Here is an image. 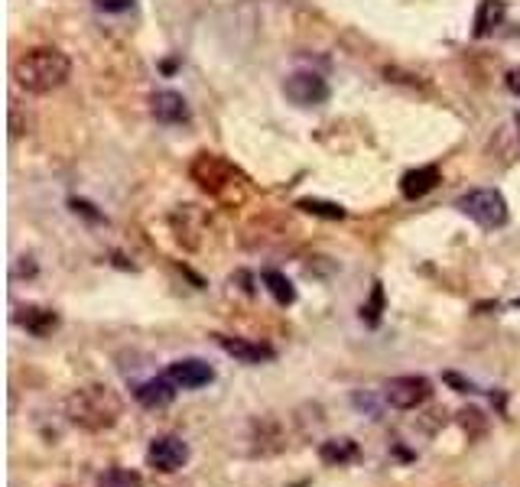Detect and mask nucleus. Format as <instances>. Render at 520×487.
Listing matches in <instances>:
<instances>
[{"label":"nucleus","mask_w":520,"mask_h":487,"mask_svg":"<svg viewBox=\"0 0 520 487\" xmlns=\"http://www.w3.org/2000/svg\"><path fill=\"white\" fill-rule=\"evenodd\" d=\"M446 384H452L459 393H475V384H468V380H462L459 374H446Z\"/></svg>","instance_id":"obj_21"},{"label":"nucleus","mask_w":520,"mask_h":487,"mask_svg":"<svg viewBox=\"0 0 520 487\" xmlns=\"http://www.w3.org/2000/svg\"><path fill=\"white\" fill-rule=\"evenodd\" d=\"M296 208H303L306 215H319V218H329V221H342L345 218V208L342 205L322 202V199H299Z\"/></svg>","instance_id":"obj_17"},{"label":"nucleus","mask_w":520,"mask_h":487,"mask_svg":"<svg viewBox=\"0 0 520 487\" xmlns=\"http://www.w3.org/2000/svg\"><path fill=\"white\" fill-rule=\"evenodd\" d=\"M455 208H459L462 215H468L478 228H485V231L507 225V202H504V195L498 189H472L468 195H462L459 202H455Z\"/></svg>","instance_id":"obj_3"},{"label":"nucleus","mask_w":520,"mask_h":487,"mask_svg":"<svg viewBox=\"0 0 520 487\" xmlns=\"http://www.w3.org/2000/svg\"><path fill=\"white\" fill-rule=\"evenodd\" d=\"M72 208H75V212H82V215H88V218H95V221H104L98 212H91V205L88 202H78V199H72Z\"/></svg>","instance_id":"obj_22"},{"label":"nucleus","mask_w":520,"mask_h":487,"mask_svg":"<svg viewBox=\"0 0 520 487\" xmlns=\"http://www.w3.org/2000/svg\"><path fill=\"white\" fill-rule=\"evenodd\" d=\"M150 111L160 124H186L189 121V104L179 91H156L150 98Z\"/></svg>","instance_id":"obj_10"},{"label":"nucleus","mask_w":520,"mask_h":487,"mask_svg":"<svg viewBox=\"0 0 520 487\" xmlns=\"http://www.w3.org/2000/svg\"><path fill=\"white\" fill-rule=\"evenodd\" d=\"M72 72V62L65 52L52 49V46H39L30 49L26 56L13 62V82L30 95H49L59 85H65V78Z\"/></svg>","instance_id":"obj_2"},{"label":"nucleus","mask_w":520,"mask_h":487,"mask_svg":"<svg viewBox=\"0 0 520 487\" xmlns=\"http://www.w3.org/2000/svg\"><path fill=\"white\" fill-rule=\"evenodd\" d=\"M166 377L173 380L179 390H199V387L212 384L215 371H212V364H205L199 358H182V361H173L166 367Z\"/></svg>","instance_id":"obj_7"},{"label":"nucleus","mask_w":520,"mask_h":487,"mask_svg":"<svg viewBox=\"0 0 520 487\" xmlns=\"http://www.w3.org/2000/svg\"><path fill=\"white\" fill-rule=\"evenodd\" d=\"M517 127H520V117H517Z\"/></svg>","instance_id":"obj_25"},{"label":"nucleus","mask_w":520,"mask_h":487,"mask_svg":"<svg viewBox=\"0 0 520 487\" xmlns=\"http://www.w3.org/2000/svg\"><path fill=\"white\" fill-rule=\"evenodd\" d=\"M98 487H143V478L130 468H108L98 478Z\"/></svg>","instance_id":"obj_18"},{"label":"nucleus","mask_w":520,"mask_h":487,"mask_svg":"<svg viewBox=\"0 0 520 487\" xmlns=\"http://www.w3.org/2000/svg\"><path fill=\"white\" fill-rule=\"evenodd\" d=\"M283 95L299 108H316V104L329 101V85L316 72H293L283 82Z\"/></svg>","instance_id":"obj_6"},{"label":"nucleus","mask_w":520,"mask_h":487,"mask_svg":"<svg viewBox=\"0 0 520 487\" xmlns=\"http://www.w3.org/2000/svg\"><path fill=\"white\" fill-rule=\"evenodd\" d=\"M381 309H384V289H381V283H374L371 302H364V306H361V319L368 325H377V322H381Z\"/></svg>","instance_id":"obj_19"},{"label":"nucleus","mask_w":520,"mask_h":487,"mask_svg":"<svg viewBox=\"0 0 520 487\" xmlns=\"http://www.w3.org/2000/svg\"><path fill=\"white\" fill-rule=\"evenodd\" d=\"M218 348L231 354L234 361L241 364H267L277 358V351H273L270 345H260V341H247V338H231V335H215Z\"/></svg>","instance_id":"obj_8"},{"label":"nucleus","mask_w":520,"mask_h":487,"mask_svg":"<svg viewBox=\"0 0 520 487\" xmlns=\"http://www.w3.org/2000/svg\"><path fill=\"white\" fill-rule=\"evenodd\" d=\"M264 283L270 289V296L277 299L280 306H293V302H296V289H293V283L286 280L280 270H267L264 273Z\"/></svg>","instance_id":"obj_16"},{"label":"nucleus","mask_w":520,"mask_h":487,"mask_svg":"<svg viewBox=\"0 0 520 487\" xmlns=\"http://www.w3.org/2000/svg\"><path fill=\"white\" fill-rule=\"evenodd\" d=\"M429 397H433V384L420 374L394 377V380H387V387H384V400L390 406H397V410H416V406H423Z\"/></svg>","instance_id":"obj_4"},{"label":"nucleus","mask_w":520,"mask_h":487,"mask_svg":"<svg viewBox=\"0 0 520 487\" xmlns=\"http://www.w3.org/2000/svg\"><path fill=\"white\" fill-rule=\"evenodd\" d=\"M189 442H182L179 436H156L147 449V465L160 475H176L179 468L189 465Z\"/></svg>","instance_id":"obj_5"},{"label":"nucleus","mask_w":520,"mask_h":487,"mask_svg":"<svg viewBox=\"0 0 520 487\" xmlns=\"http://www.w3.org/2000/svg\"><path fill=\"white\" fill-rule=\"evenodd\" d=\"M17 322H20L30 335L46 338V335H52V332H56V328H59V315L52 312V309L23 306V309H17Z\"/></svg>","instance_id":"obj_13"},{"label":"nucleus","mask_w":520,"mask_h":487,"mask_svg":"<svg viewBox=\"0 0 520 487\" xmlns=\"http://www.w3.org/2000/svg\"><path fill=\"white\" fill-rule=\"evenodd\" d=\"M439 186V169L436 166H416L410 169L407 176L400 179V192H403V199H423L426 192H433Z\"/></svg>","instance_id":"obj_12"},{"label":"nucleus","mask_w":520,"mask_h":487,"mask_svg":"<svg viewBox=\"0 0 520 487\" xmlns=\"http://www.w3.org/2000/svg\"><path fill=\"white\" fill-rule=\"evenodd\" d=\"M130 4H134V0H95V7L104 13H124L130 10Z\"/></svg>","instance_id":"obj_20"},{"label":"nucleus","mask_w":520,"mask_h":487,"mask_svg":"<svg viewBox=\"0 0 520 487\" xmlns=\"http://www.w3.org/2000/svg\"><path fill=\"white\" fill-rule=\"evenodd\" d=\"M176 393H179V387L163 374V377H150V380H143V384H137L134 400L143 406V410H166V406L176 400Z\"/></svg>","instance_id":"obj_9"},{"label":"nucleus","mask_w":520,"mask_h":487,"mask_svg":"<svg viewBox=\"0 0 520 487\" xmlns=\"http://www.w3.org/2000/svg\"><path fill=\"white\" fill-rule=\"evenodd\" d=\"M65 416H69L72 426L85 432H104L117 426V419L124 416V403L108 384H85L69 393Z\"/></svg>","instance_id":"obj_1"},{"label":"nucleus","mask_w":520,"mask_h":487,"mask_svg":"<svg viewBox=\"0 0 520 487\" xmlns=\"http://www.w3.org/2000/svg\"><path fill=\"white\" fill-rule=\"evenodd\" d=\"M504 0H481V7H478V13H475V39H481V36H488L494 26H498L501 20H504Z\"/></svg>","instance_id":"obj_15"},{"label":"nucleus","mask_w":520,"mask_h":487,"mask_svg":"<svg viewBox=\"0 0 520 487\" xmlns=\"http://www.w3.org/2000/svg\"><path fill=\"white\" fill-rule=\"evenodd\" d=\"M507 88H511L514 95H520V69H511V72H507Z\"/></svg>","instance_id":"obj_23"},{"label":"nucleus","mask_w":520,"mask_h":487,"mask_svg":"<svg viewBox=\"0 0 520 487\" xmlns=\"http://www.w3.org/2000/svg\"><path fill=\"white\" fill-rule=\"evenodd\" d=\"M358 455H361V449L355 439H329L319 445L322 465H329V468H345L351 462H358Z\"/></svg>","instance_id":"obj_14"},{"label":"nucleus","mask_w":520,"mask_h":487,"mask_svg":"<svg viewBox=\"0 0 520 487\" xmlns=\"http://www.w3.org/2000/svg\"><path fill=\"white\" fill-rule=\"evenodd\" d=\"M192 176H195V182H199L202 189L218 192L221 186H225V179L231 176V169H228V163H221L218 156L202 153L199 160L192 163Z\"/></svg>","instance_id":"obj_11"},{"label":"nucleus","mask_w":520,"mask_h":487,"mask_svg":"<svg viewBox=\"0 0 520 487\" xmlns=\"http://www.w3.org/2000/svg\"><path fill=\"white\" fill-rule=\"evenodd\" d=\"M514 309H520V299H514Z\"/></svg>","instance_id":"obj_24"}]
</instances>
